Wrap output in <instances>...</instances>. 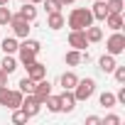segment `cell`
I'll return each instance as SVG.
<instances>
[{
    "label": "cell",
    "mask_w": 125,
    "mask_h": 125,
    "mask_svg": "<svg viewBox=\"0 0 125 125\" xmlns=\"http://www.w3.org/2000/svg\"><path fill=\"white\" fill-rule=\"evenodd\" d=\"M64 61H66L69 66H79L83 59H81V52H79V49H71V52H66V54H64Z\"/></svg>",
    "instance_id": "cell-21"
},
{
    "label": "cell",
    "mask_w": 125,
    "mask_h": 125,
    "mask_svg": "<svg viewBox=\"0 0 125 125\" xmlns=\"http://www.w3.org/2000/svg\"><path fill=\"white\" fill-rule=\"evenodd\" d=\"M15 69H17V59H15L12 54H5V59L0 61V71H5V74L10 76V74H12Z\"/></svg>",
    "instance_id": "cell-16"
},
{
    "label": "cell",
    "mask_w": 125,
    "mask_h": 125,
    "mask_svg": "<svg viewBox=\"0 0 125 125\" xmlns=\"http://www.w3.org/2000/svg\"><path fill=\"white\" fill-rule=\"evenodd\" d=\"M10 20H12L10 8L8 5H0V25H10Z\"/></svg>",
    "instance_id": "cell-26"
},
{
    "label": "cell",
    "mask_w": 125,
    "mask_h": 125,
    "mask_svg": "<svg viewBox=\"0 0 125 125\" xmlns=\"http://www.w3.org/2000/svg\"><path fill=\"white\" fill-rule=\"evenodd\" d=\"M115 101H118V103H123V105H125V86H123V88H120V91H118V93H115Z\"/></svg>",
    "instance_id": "cell-32"
},
{
    "label": "cell",
    "mask_w": 125,
    "mask_h": 125,
    "mask_svg": "<svg viewBox=\"0 0 125 125\" xmlns=\"http://www.w3.org/2000/svg\"><path fill=\"white\" fill-rule=\"evenodd\" d=\"M49 93H52V83H49V81H47V76H44V79H39V81L34 83V96L44 103V98H47Z\"/></svg>",
    "instance_id": "cell-10"
},
{
    "label": "cell",
    "mask_w": 125,
    "mask_h": 125,
    "mask_svg": "<svg viewBox=\"0 0 125 125\" xmlns=\"http://www.w3.org/2000/svg\"><path fill=\"white\" fill-rule=\"evenodd\" d=\"M71 91H74V98L76 101H88L93 96V91H96V81L93 79H79Z\"/></svg>",
    "instance_id": "cell-3"
},
{
    "label": "cell",
    "mask_w": 125,
    "mask_h": 125,
    "mask_svg": "<svg viewBox=\"0 0 125 125\" xmlns=\"http://www.w3.org/2000/svg\"><path fill=\"white\" fill-rule=\"evenodd\" d=\"M105 49H108V54H113V56L123 54V52H125V34H123L120 30L113 32V34L108 37V42H105Z\"/></svg>",
    "instance_id": "cell-4"
},
{
    "label": "cell",
    "mask_w": 125,
    "mask_h": 125,
    "mask_svg": "<svg viewBox=\"0 0 125 125\" xmlns=\"http://www.w3.org/2000/svg\"><path fill=\"white\" fill-rule=\"evenodd\" d=\"M113 76H115L118 83H125V66H115L113 69Z\"/></svg>",
    "instance_id": "cell-28"
},
{
    "label": "cell",
    "mask_w": 125,
    "mask_h": 125,
    "mask_svg": "<svg viewBox=\"0 0 125 125\" xmlns=\"http://www.w3.org/2000/svg\"><path fill=\"white\" fill-rule=\"evenodd\" d=\"M22 3H27V0H22Z\"/></svg>",
    "instance_id": "cell-38"
},
{
    "label": "cell",
    "mask_w": 125,
    "mask_h": 125,
    "mask_svg": "<svg viewBox=\"0 0 125 125\" xmlns=\"http://www.w3.org/2000/svg\"><path fill=\"white\" fill-rule=\"evenodd\" d=\"M103 125H120V118L118 115H105V120H101Z\"/></svg>",
    "instance_id": "cell-30"
},
{
    "label": "cell",
    "mask_w": 125,
    "mask_h": 125,
    "mask_svg": "<svg viewBox=\"0 0 125 125\" xmlns=\"http://www.w3.org/2000/svg\"><path fill=\"white\" fill-rule=\"evenodd\" d=\"M39 49H42V44H39L37 39H30V37H25V42L17 47V54H20V64H22V66L32 64V61L37 59V54H39Z\"/></svg>",
    "instance_id": "cell-1"
},
{
    "label": "cell",
    "mask_w": 125,
    "mask_h": 125,
    "mask_svg": "<svg viewBox=\"0 0 125 125\" xmlns=\"http://www.w3.org/2000/svg\"><path fill=\"white\" fill-rule=\"evenodd\" d=\"M30 118L22 113V108H15V113H12V123H27Z\"/></svg>",
    "instance_id": "cell-29"
},
{
    "label": "cell",
    "mask_w": 125,
    "mask_h": 125,
    "mask_svg": "<svg viewBox=\"0 0 125 125\" xmlns=\"http://www.w3.org/2000/svg\"><path fill=\"white\" fill-rule=\"evenodd\" d=\"M27 3H34V5H37V3H42V0H27Z\"/></svg>",
    "instance_id": "cell-37"
},
{
    "label": "cell",
    "mask_w": 125,
    "mask_h": 125,
    "mask_svg": "<svg viewBox=\"0 0 125 125\" xmlns=\"http://www.w3.org/2000/svg\"><path fill=\"white\" fill-rule=\"evenodd\" d=\"M98 66H101L103 74H113V69L118 66V64H115V56H113V54H103V56L98 59Z\"/></svg>",
    "instance_id": "cell-11"
},
{
    "label": "cell",
    "mask_w": 125,
    "mask_h": 125,
    "mask_svg": "<svg viewBox=\"0 0 125 125\" xmlns=\"http://www.w3.org/2000/svg\"><path fill=\"white\" fill-rule=\"evenodd\" d=\"M59 101H61V110L64 113H71L74 108H76V98H74V91H69V88H64V93L59 96Z\"/></svg>",
    "instance_id": "cell-9"
},
{
    "label": "cell",
    "mask_w": 125,
    "mask_h": 125,
    "mask_svg": "<svg viewBox=\"0 0 125 125\" xmlns=\"http://www.w3.org/2000/svg\"><path fill=\"white\" fill-rule=\"evenodd\" d=\"M17 47H20V42H17L15 37H5V39H3V44H0V49H3L5 54H15V52H17Z\"/></svg>",
    "instance_id": "cell-19"
},
{
    "label": "cell",
    "mask_w": 125,
    "mask_h": 125,
    "mask_svg": "<svg viewBox=\"0 0 125 125\" xmlns=\"http://www.w3.org/2000/svg\"><path fill=\"white\" fill-rule=\"evenodd\" d=\"M98 123H101L98 115H88V118H86V125H98Z\"/></svg>",
    "instance_id": "cell-33"
},
{
    "label": "cell",
    "mask_w": 125,
    "mask_h": 125,
    "mask_svg": "<svg viewBox=\"0 0 125 125\" xmlns=\"http://www.w3.org/2000/svg\"><path fill=\"white\" fill-rule=\"evenodd\" d=\"M91 15H93V20H105L108 17V3H105V0H98V3L91 8Z\"/></svg>",
    "instance_id": "cell-12"
},
{
    "label": "cell",
    "mask_w": 125,
    "mask_h": 125,
    "mask_svg": "<svg viewBox=\"0 0 125 125\" xmlns=\"http://www.w3.org/2000/svg\"><path fill=\"white\" fill-rule=\"evenodd\" d=\"M108 3V12H123V0H105Z\"/></svg>",
    "instance_id": "cell-27"
},
{
    "label": "cell",
    "mask_w": 125,
    "mask_h": 125,
    "mask_svg": "<svg viewBox=\"0 0 125 125\" xmlns=\"http://www.w3.org/2000/svg\"><path fill=\"white\" fill-rule=\"evenodd\" d=\"M103 22H105V27H110L113 32L123 30V15H120V12H108V17H105Z\"/></svg>",
    "instance_id": "cell-14"
},
{
    "label": "cell",
    "mask_w": 125,
    "mask_h": 125,
    "mask_svg": "<svg viewBox=\"0 0 125 125\" xmlns=\"http://www.w3.org/2000/svg\"><path fill=\"white\" fill-rule=\"evenodd\" d=\"M8 3H10V0H0V5H8Z\"/></svg>",
    "instance_id": "cell-36"
},
{
    "label": "cell",
    "mask_w": 125,
    "mask_h": 125,
    "mask_svg": "<svg viewBox=\"0 0 125 125\" xmlns=\"http://www.w3.org/2000/svg\"><path fill=\"white\" fill-rule=\"evenodd\" d=\"M20 108H22V113H25L27 118H34V115L39 113V108H42V101H39L34 93H27V98L22 96V103H20Z\"/></svg>",
    "instance_id": "cell-5"
},
{
    "label": "cell",
    "mask_w": 125,
    "mask_h": 125,
    "mask_svg": "<svg viewBox=\"0 0 125 125\" xmlns=\"http://www.w3.org/2000/svg\"><path fill=\"white\" fill-rule=\"evenodd\" d=\"M83 32H86V39H88V42H101V39H103V30H101V27L88 25Z\"/></svg>",
    "instance_id": "cell-20"
},
{
    "label": "cell",
    "mask_w": 125,
    "mask_h": 125,
    "mask_svg": "<svg viewBox=\"0 0 125 125\" xmlns=\"http://www.w3.org/2000/svg\"><path fill=\"white\" fill-rule=\"evenodd\" d=\"M27 76L32 79V81H39V79H44L47 76V66L42 64V61H32V64H27Z\"/></svg>",
    "instance_id": "cell-8"
},
{
    "label": "cell",
    "mask_w": 125,
    "mask_h": 125,
    "mask_svg": "<svg viewBox=\"0 0 125 125\" xmlns=\"http://www.w3.org/2000/svg\"><path fill=\"white\" fill-rule=\"evenodd\" d=\"M8 86H0V105H5V98H8Z\"/></svg>",
    "instance_id": "cell-31"
},
{
    "label": "cell",
    "mask_w": 125,
    "mask_h": 125,
    "mask_svg": "<svg viewBox=\"0 0 125 125\" xmlns=\"http://www.w3.org/2000/svg\"><path fill=\"white\" fill-rule=\"evenodd\" d=\"M88 25H93V15L88 8H74L69 12V27L71 30H86Z\"/></svg>",
    "instance_id": "cell-2"
},
{
    "label": "cell",
    "mask_w": 125,
    "mask_h": 125,
    "mask_svg": "<svg viewBox=\"0 0 125 125\" xmlns=\"http://www.w3.org/2000/svg\"><path fill=\"white\" fill-rule=\"evenodd\" d=\"M59 3H61V5H71L74 0H59Z\"/></svg>",
    "instance_id": "cell-35"
},
{
    "label": "cell",
    "mask_w": 125,
    "mask_h": 125,
    "mask_svg": "<svg viewBox=\"0 0 125 125\" xmlns=\"http://www.w3.org/2000/svg\"><path fill=\"white\" fill-rule=\"evenodd\" d=\"M22 91H8V98H5V108H10V110H15V108H20V103H22Z\"/></svg>",
    "instance_id": "cell-15"
},
{
    "label": "cell",
    "mask_w": 125,
    "mask_h": 125,
    "mask_svg": "<svg viewBox=\"0 0 125 125\" xmlns=\"http://www.w3.org/2000/svg\"><path fill=\"white\" fill-rule=\"evenodd\" d=\"M10 27H12V34L15 37H30V22L25 20V17H20V15H12V20H10Z\"/></svg>",
    "instance_id": "cell-6"
},
{
    "label": "cell",
    "mask_w": 125,
    "mask_h": 125,
    "mask_svg": "<svg viewBox=\"0 0 125 125\" xmlns=\"http://www.w3.org/2000/svg\"><path fill=\"white\" fill-rule=\"evenodd\" d=\"M76 81H79V76H76L74 71H64V74H61V79H59V83L64 86V88H69V91L76 86Z\"/></svg>",
    "instance_id": "cell-18"
},
{
    "label": "cell",
    "mask_w": 125,
    "mask_h": 125,
    "mask_svg": "<svg viewBox=\"0 0 125 125\" xmlns=\"http://www.w3.org/2000/svg\"><path fill=\"white\" fill-rule=\"evenodd\" d=\"M88 44H91V42L86 39V32H83V30H71V34H69V47H74V49L83 52Z\"/></svg>",
    "instance_id": "cell-7"
},
{
    "label": "cell",
    "mask_w": 125,
    "mask_h": 125,
    "mask_svg": "<svg viewBox=\"0 0 125 125\" xmlns=\"http://www.w3.org/2000/svg\"><path fill=\"white\" fill-rule=\"evenodd\" d=\"M34 83H37V81H32L30 76H25V79H20V83H17V86H20V91L27 96V93H34Z\"/></svg>",
    "instance_id": "cell-23"
},
{
    "label": "cell",
    "mask_w": 125,
    "mask_h": 125,
    "mask_svg": "<svg viewBox=\"0 0 125 125\" xmlns=\"http://www.w3.org/2000/svg\"><path fill=\"white\" fill-rule=\"evenodd\" d=\"M47 27L49 30H61V27H64V15H61V12H49Z\"/></svg>",
    "instance_id": "cell-17"
},
{
    "label": "cell",
    "mask_w": 125,
    "mask_h": 125,
    "mask_svg": "<svg viewBox=\"0 0 125 125\" xmlns=\"http://www.w3.org/2000/svg\"><path fill=\"white\" fill-rule=\"evenodd\" d=\"M98 103H101L103 108H113V105H115L118 101H115V93H108V91H105V93H101V98H98Z\"/></svg>",
    "instance_id": "cell-24"
},
{
    "label": "cell",
    "mask_w": 125,
    "mask_h": 125,
    "mask_svg": "<svg viewBox=\"0 0 125 125\" xmlns=\"http://www.w3.org/2000/svg\"><path fill=\"white\" fill-rule=\"evenodd\" d=\"M42 3H44L47 12H61V8H64V5L59 3V0H42Z\"/></svg>",
    "instance_id": "cell-25"
},
{
    "label": "cell",
    "mask_w": 125,
    "mask_h": 125,
    "mask_svg": "<svg viewBox=\"0 0 125 125\" xmlns=\"http://www.w3.org/2000/svg\"><path fill=\"white\" fill-rule=\"evenodd\" d=\"M17 15L25 17L27 22H34V20H37V8H34V3H22V8H20Z\"/></svg>",
    "instance_id": "cell-13"
},
{
    "label": "cell",
    "mask_w": 125,
    "mask_h": 125,
    "mask_svg": "<svg viewBox=\"0 0 125 125\" xmlns=\"http://www.w3.org/2000/svg\"><path fill=\"white\" fill-rule=\"evenodd\" d=\"M44 103H47V108H49L52 113H61V101H59V96H52V93H49V96L44 98Z\"/></svg>",
    "instance_id": "cell-22"
},
{
    "label": "cell",
    "mask_w": 125,
    "mask_h": 125,
    "mask_svg": "<svg viewBox=\"0 0 125 125\" xmlns=\"http://www.w3.org/2000/svg\"><path fill=\"white\" fill-rule=\"evenodd\" d=\"M0 86H8V74L0 71Z\"/></svg>",
    "instance_id": "cell-34"
}]
</instances>
